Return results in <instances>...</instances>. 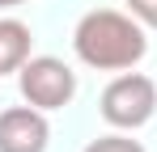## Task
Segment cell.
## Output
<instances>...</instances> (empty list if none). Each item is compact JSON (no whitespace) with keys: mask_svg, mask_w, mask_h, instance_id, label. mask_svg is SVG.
Here are the masks:
<instances>
[{"mask_svg":"<svg viewBox=\"0 0 157 152\" xmlns=\"http://www.w3.org/2000/svg\"><path fill=\"white\" fill-rule=\"evenodd\" d=\"M17 89L38 110H64L77 97V72L55 55H30L17 68Z\"/></svg>","mask_w":157,"mask_h":152,"instance_id":"cell-3","label":"cell"},{"mask_svg":"<svg viewBox=\"0 0 157 152\" xmlns=\"http://www.w3.org/2000/svg\"><path fill=\"white\" fill-rule=\"evenodd\" d=\"M128 13L144 30H157V0H128Z\"/></svg>","mask_w":157,"mask_h":152,"instance_id":"cell-7","label":"cell"},{"mask_svg":"<svg viewBox=\"0 0 157 152\" xmlns=\"http://www.w3.org/2000/svg\"><path fill=\"white\" fill-rule=\"evenodd\" d=\"M30 42H34V34H30L26 21L0 17V76H4V72H17V68L30 59Z\"/></svg>","mask_w":157,"mask_h":152,"instance_id":"cell-5","label":"cell"},{"mask_svg":"<svg viewBox=\"0 0 157 152\" xmlns=\"http://www.w3.org/2000/svg\"><path fill=\"white\" fill-rule=\"evenodd\" d=\"M47 139H51L47 110L30 101L0 110V152H47Z\"/></svg>","mask_w":157,"mask_h":152,"instance_id":"cell-4","label":"cell"},{"mask_svg":"<svg viewBox=\"0 0 157 152\" xmlns=\"http://www.w3.org/2000/svg\"><path fill=\"white\" fill-rule=\"evenodd\" d=\"M98 110H102V118L115 131H136V127H144L157 114V85L144 72H132L128 68V72H119L102 89Z\"/></svg>","mask_w":157,"mask_h":152,"instance_id":"cell-2","label":"cell"},{"mask_svg":"<svg viewBox=\"0 0 157 152\" xmlns=\"http://www.w3.org/2000/svg\"><path fill=\"white\" fill-rule=\"evenodd\" d=\"M72 51L85 68H98V72H128L144 59L149 38H144V25L136 21L132 13L119 9H94L85 13L72 30Z\"/></svg>","mask_w":157,"mask_h":152,"instance_id":"cell-1","label":"cell"},{"mask_svg":"<svg viewBox=\"0 0 157 152\" xmlns=\"http://www.w3.org/2000/svg\"><path fill=\"white\" fill-rule=\"evenodd\" d=\"M85 152H144V144L132 139V135H123V131H115V135H98V139H89Z\"/></svg>","mask_w":157,"mask_h":152,"instance_id":"cell-6","label":"cell"},{"mask_svg":"<svg viewBox=\"0 0 157 152\" xmlns=\"http://www.w3.org/2000/svg\"><path fill=\"white\" fill-rule=\"evenodd\" d=\"M17 4H26V0H0V9H17Z\"/></svg>","mask_w":157,"mask_h":152,"instance_id":"cell-8","label":"cell"}]
</instances>
